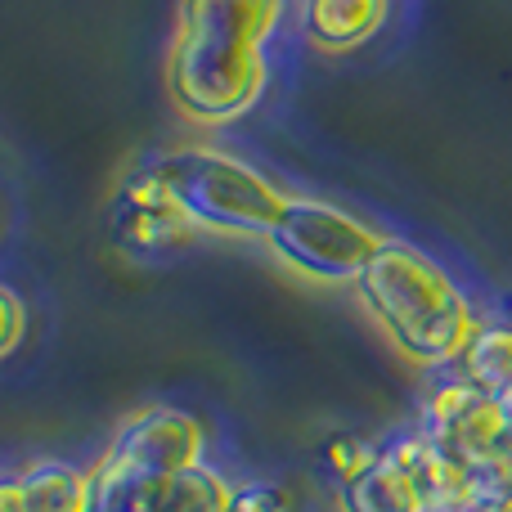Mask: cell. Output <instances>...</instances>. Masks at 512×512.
Here are the masks:
<instances>
[{
  "label": "cell",
  "instance_id": "2e32d148",
  "mask_svg": "<svg viewBox=\"0 0 512 512\" xmlns=\"http://www.w3.org/2000/svg\"><path fill=\"white\" fill-rule=\"evenodd\" d=\"M0 512H27V499H23L18 477H9L5 486H0Z\"/></svg>",
  "mask_w": 512,
  "mask_h": 512
},
{
  "label": "cell",
  "instance_id": "9c48e42d",
  "mask_svg": "<svg viewBox=\"0 0 512 512\" xmlns=\"http://www.w3.org/2000/svg\"><path fill=\"white\" fill-rule=\"evenodd\" d=\"M342 512H427V499L400 445L378 450L369 468L342 481Z\"/></svg>",
  "mask_w": 512,
  "mask_h": 512
},
{
  "label": "cell",
  "instance_id": "52a82bcc",
  "mask_svg": "<svg viewBox=\"0 0 512 512\" xmlns=\"http://www.w3.org/2000/svg\"><path fill=\"white\" fill-rule=\"evenodd\" d=\"M418 432L463 463H477V459H486V454L512 450L504 400L477 391L472 382H450V387L432 391V400L423 405V427H418Z\"/></svg>",
  "mask_w": 512,
  "mask_h": 512
},
{
  "label": "cell",
  "instance_id": "3957f363",
  "mask_svg": "<svg viewBox=\"0 0 512 512\" xmlns=\"http://www.w3.org/2000/svg\"><path fill=\"white\" fill-rule=\"evenodd\" d=\"M149 167L167 180L176 203L185 216L207 234H270L279 207L288 194L261 176L252 162H239L221 149H203V144H185L149 158Z\"/></svg>",
  "mask_w": 512,
  "mask_h": 512
},
{
  "label": "cell",
  "instance_id": "ba28073f",
  "mask_svg": "<svg viewBox=\"0 0 512 512\" xmlns=\"http://www.w3.org/2000/svg\"><path fill=\"white\" fill-rule=\"evenodd\" d=\"M104 459L140 472H185L203 459V427L180 409H144L126 418Z\"/></svg>",
  "mask_w": 512,
  "mask_h": 512
},
{
  "label": "cell",
  "instance_id": "8992f818",
  "mask_svg": "<svg viewBox=\"0 0 512 512\" xmlns=\"http://www.w3.org/2000/svg\"><path fill=\"white\" fill-rule=\"evenodd\" d=\"M108 234L122 252L135 256H158L171 252L180 243H189L198 234V225L185 216V207L176 203V194L167 189V180L144 162L140 171L117 185L113 203H108Z\"/></svg>",
  "mask_w": 512,
  "mask_h": 512
},
{
  "label": "cell",
  "instance_id": "7c38bea8",
  "mask_svg": "<svg viewBox=\"0 0 512 512\" xmlns=\"http://www.w3.org/2000/svg\"><path fill=\"white\" fill-rule=\"evenodd\" d=\"M463 382L495 400H512V328L486 324L463 351Z\"/></svg>",
  "mask_w": 512,
  "mask_h": 512
},
{
  "label": "cell",
  "instance_id": "7a4b0ae2",
  "mask_svg": "<svg viewBox=\"0 0 512 512\" xmlns=\"http://www.w3.org/2000/svg\"><path fill=\"white\" fill-rule=\"evenodd\" d=\"M360 301L378 328L418 364L463 360L477 337V315L454 279L418 248L387 239L360 274Z\"/></svg>",
  "mask_w": 512,
  "mask_h": 512
},
{
  "label": "cell",
  "instance_id": "5bb4252c",
  "mask_svg": "<svg viewBox=\"0 0 512 512\" xmlns=\"http://www.w3.org/2000/svg\"><path fill=\"white\" fill-rule=\"evenodd\" d=\"M324 454H328V463H333V472L337 477H355L360 468H369L373 459H378V450H373L369 441H360V436H333V441L324 445Z\"/></svg>",
  "mask_w": 512,
  "mask_h": 512
},
{
  "label": "cell",
  "instance_id": "e0dca14e",
  "mask_svg": "<svg viewBox=\"0 0 512 512\" xmlns=\"http://www.w3.org/2000/svg\"><path fill=\"white\" fill-rule=\"evenodd\" d=\"M481 512H512V499H504V504H490V508H481Z\"/></svg>",
  "mask_w": 512,
  "mask_h": 512
},
{
  "label": "cell",
  "instance_id": "8fae6325",
  "mask_svg": "<svg viewBox=\"0 0 512 512\" xmlns=\"http://www.w3.org/2000/svg\"><path fill=\"white\" fill-rule=\"evenodd\" d=\"M27 499V512H95V481L68 463H32L18 477Z\"/></svg>",
  "mask_w": 512,
  "mask_h": 512
},
{
  "label": "cell",
  "instance_id": "9a60e30c",
  "mask_svg": "<svg viewBox=\"0 0 512 512\" xmlns=\"http://www.w3.org/2000/svg\"><path fill=\"white\" fill-rule=\"evenodd\" d=\"M23 333H27V310L18 301V292L5 288L0 292V355H14Z\"/></svg>",
  "mask_w": 512,
  "mask_h": 512
},
{
  "label": "cell",
  "instance_id": "6da1fadb",
  "mask_svg": "<svg viewBox=\"0 0 512 512\" xmlns=\"http://www.w3.org/2000/svg\"><path fill=\"white\" fill-rule=\"evenodd\" d=\"M283 0H180L167 90L189 122L225 126L265 90V41Z\"/></svg>",
  "mask_w": 512,
  "mask_h": 512
},
{
  "label": "cell",
  "instance_id": "4fadbf2b",
  "mask_svg": "<svg viewBox=\"0 0 512 512\" xmlns=\"http://www.w3.org/2000/svg\"><path fill=\"white\" fill-rule=\"evenodd\" d=\"M225 512H288V490L270 486V481H248V486L230 490V508Z\"/></svg>",
  "mask_w": 512,
  "mask_h": 512
},
{
  "label": "cell",
  "instance_id": "277c9868",
  "mask_svg": "<svg viewBox=\"0 0 512 512\" xmlns=\"http://www.w3.org/2000/svg\"><path fill=\"white\" fill-rule=\"evenodd\" d=\"M270 252L288 270L306 274L315 283H360L369 261L378 256L382 239L360 216L342 212L319 198H288L265 234Z\"/></svg>",
  "mask_w": 512,
  "mask_h": 512
},
{
  "label": "cell",
  "instance_id": "5b68a950",
  "mask_svg": "<svg viewBox=\"0 0 512 512\" xmlns=\"http://www.w3.org/2000/svg\"><path fill=\"white\" fill-rule=\"evenodd\" d=\"M90 481H95V512H225L234 490L203 463L185 472H140L99 459Z\"/></svg>",
  "mask_w": 512,
  "mask_h": 512
},
{
  "label": "cell",
  "instance_id": "30bf717a",
  "mask_svg": "<svg viewBox=\"0 0 512 512\" xmlns=\"http://www.w3.org/2000/svg\"><path fill=\"white\" fill-rule=\"evenodd\" d=\"M387 14L391 0H301V32L315 50L346 54L373 41Z\"/></svg>",
  "mask_w": 512,
  "mask_h": 512
}]
</instances>
